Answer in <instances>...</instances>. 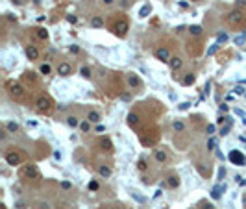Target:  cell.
Returning <instances> with one entry per match:
<instances>
[{"label": "cell", "instance_id": "35", "mask_svg": "<svg viewBox=\"0 0 246 209\" xmlns=\"http://www.w3.org/2000/svg\"><path fill=\"white\" fill-rule=\"evenodd\" d=\"M59 187H61L63 191H70V187H72V185H70L69 182H61V183H59Z\"/></svg>", "mask_w": 246, "mask_h": 209}, {"label": "cell", "instance_id": "38", "mask_svg": "<svg viewBox=\"0 0 246 209\" xmlns=\"http://www.w3.org/2000/svg\"><path fill=\"white\" fill-rule=\"evenodd\" d=\"M137 167H139V170H146V163H144V159H139Z\"/></svg>", "mask_w": 246, "mask_h": 209}, {"label": "cell", "instance_id": "27", "mask_svg": "<svg viewBox=\"0 0 246 209\" xmlns=\"http://www.w3.org/2000/svg\"><path fill=\"white\" fill-rule=\"evenodd\" d=\"M189 31H191V35H200V33H202V26L194 24V26H191V28H189Z\"/></svg>", "mask_w": 246, "mask_h": 209}, {"label": "cell", "instance_id": "4", "mask_svg": "<svg viewBox=\"0 0 246 209\" xmlns=\"http://www.w3.org/2000/svg\"><path fill=\"white\" fill-rule=\"evenodd\" d=\"M226 22L231 26V28H244L246 26V17L241 9H233L226 15Z\"/></svg>", "mask_w": 246, "mask_h": 209}, {"label": "cell", "instance_id": "45", "mask_svg": "<svg viewBox=\"0 0 246 209\" xmlns=\"http://www.w3.org/2000/svg\"><path fill=\"white\" fill-rule=\"evenodd\" d=\"M81 130H83V132H87V130H89V120H87V122H83V124H81Z\"/></svg>", "mask_w": 246, "mask_h": 209}, {"label": "cell", "instance_id": "19", "mask_svg": "<svg viewBox=\"0 0 246 209\" xmlns=\"http://www.w3.org/2000/svg\"><path fill=\"white\" fill-rule=\"evenodd\" d=\"M91 26H93V28H102V26H104V19L98 17V15H94V17L91 19Z\"/></svg>", "mask_w": 246, "mask_h": 209}, {"label": "cell", "instance_id": "28", "mask_svg": "<svg viewBox=\"0 0 246 209\" xmlns=\"http://www.w3.org/2000/svg\"><path fill=\"white\" fill-rule=\"evenodd\" d=\"M6 128H7V132H13V133L19 132V124H17V122H7Z\"/></svg>", "mask_w": 246, "mask_h": 209}, {"label": "cell", "instance_id": "16", "mask_svg": "<svg viewBox=\"0 0 246 209\" xmlns=\"http://www.w3.org/2000/svg\"><path fill=\"white\" fill-rule=\"evenodd\" d=\"M169 65H170V69H172V70H178V69H181V65H183V61H181L180 57H170V61H169Z\"/></svg>", "mask_w": 246, "mask_h": 209}, {"label": "cell", "instance_id": "50", "mask_svg": "<svg viewBox=\"0 0 246 209\" xmlns=\"http://www.w3.org/2000/svg\"><path fill=\"white\" fill-rule=\"evenodd\" d=\"M204 209H213V206H211V204H206V206H204Z\"/></svg>", "mask_w": 246, "mask_h": 209}, {"label": "cell", "instance_id": "33", "mask_svg": "<svg viewBox=\"0 0 246 209\" xmlns=\"http://www.w3.org/2000/svg\"><path fill=\"white\" fill-rule=\"evenodd\" d=\"M230 128H231V120L228 119V120H226V124H224V128L220 130V133H222V135H226V133L230 132Z\"/></svg>", "mask_w": 246, "mask_h": 209}, {"label": "cell", "instance_id": "34", "mask_svg": "<svg viewBox=\"0 0 246 209\" xmlns=\"http://www.w3.org/2000/svg\"><path fill=\"white\" fill-rule=\"evenodd\" d=\"M207 146H209V150H215V146H217V139H215V137H209Z\"/></svg>", "mask_w": 246, "mask_h": 209}, {"label": "cell", "instance_id": "48", "mask_svg": "<svg viewBox=\"0 0 246 209\" xmlns=\"http://www.w3.org/2000/svg\"><path fill=\"white\" fill-rule=\"evenodd\" d=\"M39 209H50V206H48V204H43V202H41V204H39Z\"/></svg>", "mask_w": 246, "mask_h": 209}, {"label": "cell", "instance_id": "2", "mask_svg": "<svg viewBox=\"0 0 246 209\" xmlns=\"http://www.w3.org/2000/svg\"><path fill=\"white\" fill-rule=\"evenodd\" d=\"M6 91H7V94H9L13 100H19V102L26 100V89H24V85H22L20 82L7 80V82H6Z\"/></svg>", "mask_w": 246, "mask_h": 209}, {"label": "cell", "instance_id": "13", "mask_svg": "<svg viewBox=\"0 0 246 209\" xmlns=\"http://www.w3.org/2000/svg\"><path fill=\"white\" fill-rule=\"evenodd\" d=\"M154 157H156V161H157V163H167V159H169L167 152H165V150H161V148H157V150L154 152Z\"/></svg>", "mask_w": 246, "mask_h": 209}, {"label": "cell", "instance_id": "22", "mask_svg": "<svg viewBox=\"0 0 246 209\" xmlns=\"http://www.w3.org/2000/svg\"><path fill=\"white\" fill-rule=\"evenodd\" d=\"M152 11V7H150V4H144L141 9H139V17L141 19H144V17H148V13Z\"/></svg>", "mask_w": 246, "mask_h": 209}, {"label": "cell", "instance_id": "7", "mask_svg": "<svg viewBox=\"0 0 246 209\" xmlns=\"http://www.w3.org/2000/svg\"><path fill=\"white\" fill-rule=\"evenodd\" d=\"M157 139H159V132H157V128H150V130H146V132L141 135L143 144H148V146L156 144V143H157Z\"/></svg>", "mask_w": 246, "mask_h": 209}, {"label": "cell", "instance_id": "36", "mask_svg": "<svg viewBox=\"0 0 246 209\" xmlns=\"http://www.w3.org/2000/svg\"><path fill=\"white\" fill-rule=\"evenodd\" d=\"M67 20H69L70 24H76V22H78V17H76V15H67Z\"/></svg>", "mask_w": 246, "mask_h": 209}, {"label": "cell", "instance_id": "21", "mask_svg": "<svg viewBox=\"0 0 246 209\" xmlns=\"http://www.w3.org/2000/svg\"><path fill=\"white\" fill-rule=\"evenodd\" d=\"M187 50H189V54L198 56V54H200V43H191V46H189Z\"/></svg>", "mask_w": 246, "mask_h": 209}, {"label": "cell", "instance_id": "11", "mask_svg": "<svg viewBox=\"0 0 246 209\" xmlns=\"http://www.w3.org/2000/svg\"><path fill=\"white\" fill-rule=\"evenodd\" d=\"M128 85L130 87H133V89H137V87H141V78L137 76V74H128Z\"/></svg>", "mask_w": 246, "mask_h": 209}, {"label": "cell", "instance_id": "39", "mask_svg": "<svg viewBox=\"0 0 246 209\" xmlns=\"http://www.w3.org/2000/svg\"><path fill=\"white\" fill-rule=\"evenodd\" d=\"M89 189H91V191H98V183H96V182H91V183H89Z\"/></svg>", "mask_w": 246, "mask_h": 209}, {"label": "cell", "instance_id": "29", "mask_svg": "<svg viewBox=\"0 0 246 209\" xmlns=\"http://www.w3.org/2000/svg\"><path fill=\"white\" fill-rule=\"evenodd\" d=\"M67 124H69L70 128H76L80 122H78V119H76V117H69V119H67Z\"/></svg>", "mask_w": 246, "mask_h": 209}, {"label": "cell", "instance_id": "17", "mask_svg": "<svg viewBox=\"0 0 246 209\" xmlns=\"http://www.w3.org/2000/svg\"><path fill=\"white\" fill-rule=\"evenodd\" d=\"M35 35H37L39 41H46L48 39V31L44 28H35Z\"/></svg>", "mask_w": 246, "mask_h": 209}, {"label": "cell", "instance_id": "49", "mask_svg": "<svg viewBox=\"0 0 246 209\" xmlns=\"http://www.w3.org/2000/svg\"><path fill=\"white\" fill-rule=\"evenodd\" d=\"M11 2H13V4H17V6H20V4H22L24 0H11Z\"/></svg>", "mask_w": 246, "mask_h": 209}, {"label": "cell", "instance_id": "46", "mask_svg": "<svg viewBox=\"0 0 246 209\" xmlns=\"http://www.w3.org/2000/svg\"><path fill=\"white\" fill-rule=\"evenodd\" d=\"M6 15H7V19H9V20H17V17H15L13 13H6Z\"/></svg>", "mask_w": 246, "mask_h": 209}, {"label": "cell", "instance_id": "25", "mask_svg": "<svg viewBox=\"0 0 246 209\" xmlns=\"http://www.w3.org/2000/svg\"><path fill=\"white\" fill-rule=\"evenodd\" d=\"M87 120H89V122H98V120H100V113H98V111H91V113L87 115Z\"/></svg>", "mask_w": 246, "mask_h": 209}, {"label": "cell", "instance_id": "8", "mask_svg": "<svg viewBox=\"0 0 246 209\" xmlns=\"http://www.w3.org/2000/svg\"><path fill=\"white\" fill-rule=\"evenodd\" d=\"M228 159L233 163V165H239V167H244L246 165V157L243 152H239V150H231L230 152V156H228Z\"/></svg>", "mask_w": 246, "mask_h": 209}, {"label": "cell", "instance_id": "42", "mask_svg": "<svg viewBox=\"0 0 246 209\" xmlns=\"http://www.w3.org/2000/svg\"><path fill=\"white\" fill-rule=\"evenodd\" d=\"M233 91H235V94H243V93H244V89H243L241 85H239V87H235Z\"/></svg>", "mask_w": 246, "mask_h": 209}, {"label": "cell", "instance_id": "32", "mask_svg": "<svg viewBox=\"0 0 246 209\" xmlns=\"http://www.w3.org/2000/svg\"><path fill=\"white\" fill-rule=\"evenodd\" d=\"M80 74H81L83 78H91V69H89V67H81Z\"/></svg>", "mask_w": 246, "mask_h": 209}, {"label": "cell", "instance_id": "51", "mask_svg": "<svg viewBox=\"0 0 246 209\" xmlns=\"http://www.w3.org/2000/svg\"><path fill=\"white\" fill-rule=\"evenodd\" d=\"M104 4H113V0H104Z\"/></svg>", "mask_w": 246, "mask_h": 209}, {"label": "cell", "instance_id": "43", "mask_svg": "<svg viewBox=\"0 0 246 209\" xmlns=\"http://www.w3.org/2000/svg\"><path fill=\"white\" fill-rule=\"evenodd\" d=\"M213 132H215V124H209V126H207V133H209V135H211V133H213Z\"/></svg>", "mask_w": 246, "mask_h": 209}, {"label": "cell", "instance_id": "30", "mask_svg": "<svg viewBox=\"0 0 246 209\" xmlns=\"http://www.w3.org/2000/svg\"><path fill=\"white\" fill-rule=\"evenodd\" d=\"M222 189H224V187H222ZM222 189H220V187H215V189L211 191V198L219 200V198H220V191H222Z\"/></svg>", "mask_w": 246, "mask_h": 209}, {"label": "cell", "instance_id": "44", "mask_svg": "<svg viewBox=\"0 0 246 209\" xmlns=\"http://www.w3.org/2000/svg\"><path fill=\"white\" fill-rule=\"evenodd\" d=\"M217 48H219V44H213V46H211V48H209V50H207V54H213V52H215V50H217Z\"/></svg>", "mask_w": 246, "mask_h": 209}, {"label": "cell", "instance_id": "23", "mask_svg": "<svg viewBox=\"0 0 246 209\" xmlns=\"http://www.w3.org/2000/svg\"><path fill=\"white\" fill-rule=\"evenodd\" d=\"M172 128H174V132H178V133L185 132V124H183L181 120H174V122H172Z\"/></svg>", "mask_w": 246, "mask_h": 209}, {"label": "cell", "instance_id": "5", "mask_svg": "<svg viewBox=\"0 0 246 209\" xmlns=\"http://www.w3.org/2000/svg\"><path fill=\"white\" fill-rule=\"evenodd\" d=\"M19 176H20L22 180H33V182H39V180H41V172H39L37 165H33V163L24 165V167L19 170Z\"/></svg>", "mask_w": 246, "mask_h": 209}, {"label": "cell", "instance_id": "1", "mask_svg": "<svg viewBox=\"0 0 246 209\" xmlns=\"http://www.w3.org/2000/svg\"><path fill=\"white\" fill-rule=\"evenodd\" d=\"M109 30L117 35V37H126L128 30H130V22L126 17L119 15V13H113V17L109 19Z\"/></svg>", "mask_w": 246, "mask_h": 209}, {"label": "cell", "instance_id": "20", "mask_svg": "<svg viewBox=\"0 0 246 209\" xmlns=\"http://www.w3.org/2000/svg\"><path fill=\"white\" fill-rule=\"evenodd\" d=\"M167 185H169L170 189H176V187L180 185V178H178V176H170V178L167 180Z\"/></svg>", "mask_w": 246, "mask_h": 209}, {"label": "cell", "instance_id": "14", "mask_svg": "<svg viewBox=\"0 0 246 209\" xmlns=\"http://www.w3.org/2000/svg\"><path fill=\"white\" fill-rule=\"evenodd\" d=\"M22 82L24 83H30V85H35L37 83V76L33 72H24L22 74Z\"/></svg>", "mask_w": 246, "mask_h": 209}, {"label": "cell", "instance_id": "12", "mask_svg": "<svg viewBox=\"0 0 246 209\" xmlns=\"http://www.w3.org/2000/svg\"><path fill=\"white\" fill-rule=\"evenodd\" d=\"M70 72H72V67L69 63H59V67H57V74L59 76H69Z\"/></svg>", "mask_w": 246, "mask_h": 209}, {"label": "cell", "instance_id": "37", "mask_svg": "<svg viewBox=\"0 0 246 209\" xmlns=\"http://www.w3.org/2000/svg\"><path fill=\"white\" fill-rule=\"evenodd\" d=\"M246 6V0H235V7L237 9H241V7H244Z\"/></svg>", "mask_w": 246, "mask_h": 209}, {"label": "cell", "instance_id": "6", "mask_svg": "<svg viewBox=\"0 0 246 209\" xmlns=\"http://www.w3.org/2000/svg\"><path fill=\"white\" fill-rule=\"evenodd\" d=\"M4 159H6L7 165H11V167H19V165L24 163V154L19 152V150H7V152L4 154Z\"/></svg>", "mask_w": 246, "mask_h": 209}, {"label": "cell", "instance_id": "41", "mask_svg": "<svg viewBox=\"0 0 246 209\" xmlns=\"http://www.w3.org/2000/svg\"><path fill=\"white\" fill-rule=\"evenodd\" d=\"M226 39H228V35H226V33H220V35H219V43H224Z\"/></svg>", "mask_w": 246, "mask_h": 209}, {"label": "cell", "instance_id": "18", "mask_svg": "<svg viewBox=\"0 0 246 209\" xmlns=\"http://www.w3.org/2000/svg\"><path fill=\"white\" fill-rule=\"evenodd\" d=\"M137 124H139V115H137V113H130V115H128V126L135 128Z\"/></svg>", "mask_w": 246, "mask_h": 209}, {"label": "cell", "instance_id": "9", "mask_svg": "<svg viewBox=\"0 0 246 209\" xmlns=\"http://www.w3.org/2000/svg\"><path fill=\"white\" fill-rule=\"evenodd\" d=\"M156 57H157L159 61H170V52H169V48H165V46L156 48Z\"/></svg>", "mask_w": 246, "mask_h": 209}, {"label": "cell", "instance_id": "15", "mask_svg": "<svg viewBox=\"0 0 246 209\" xmlns=\"http://www.w3.org/2000/svg\"><path fill=\"white\" fill-rule=\"evenodd\" d=\"M96 170H98V174H100L102 178H109V176H111V169H109L107 165H98Z\"/></svg>", "mask_w": 246, "mask_h": 209}, {"label": "cell", "instance_id": "24", "mask_svg": "<svg viewBox=\"0 0 246 209\" xmlns=\"http://www.w3.org/2000/svg\"><path fill=\"white\" fill-rule=\"evenodd\" d=\"M100 146L106 150V152H113V144H111V141L106 137V139H102V143H100Z\"/></svg>", "mask_w": 246, "mask_h": 209}, {"label": "cell", "instance_id": "3", "mask_svg": "<svg viewBox=\"0 0 246 209\" xmlns=\"http://www.w3.org/2000/svg\"><path fill=\"white\" fill-rule=\"evenodd\" d=\"M52 109H54V100L48 94H39L35 100V111L41 115H48L52 113Z\"/></svg>", "mask_w": 246, "mask_h": 209}, {"label": "cell", "instance_id": "40", "mask_svg": "<svg viewBox=\"0 0 246 209\" xmlns=\"http://www.w3.org/2000/svg\"><path fill=\"white\" fill-rule=\"evenodd\" d=\"M235 43H237V44L244 43V35H237V37H235Z\"/></svg>", "mask_w": 246, "mask_h": 209}, {"label": "cell", "instance_id": "10", "mask_svg": "<svg viewBox=\"0 0 246 209\" xmlns=\"http://www.w3.org/2000/svg\"><path fill=\"white\" fill-rule=\"evenodd\" d=\"M26 56H28V59L35 61V59H39V50H37L33 44H28V46H26Z\"/></svg>", "mask_w": 246, "mask_h": 209}, {"label": "cell", "instance_id": "31", "mask_svg": "<svg viewBox=\"0 0 246 209\" xmlns=\"http://www.w3.org/2000/svg\"><path fill=\"white\" fill-rule=\"evenodd\" d=\"M39 70H41V74H50V70H52V69H50V65H48V63H43Z\"/></svg>", "mask_w": 246, "mask_h": 209}, {"label": "cell", "instance_id": "47", "mask_svg": "<svg viewBox=\"0 0 246 209\" xmlns=\"http://www.w3.org/2000/svg\"><path fill=\"white\" fill-rule=\"evenodd\" d=\"M219 176H220V180H222V178L226 176V170H224V169H220V170H219Z\"/></svg>", "mask_w": 246, "mask_h": 209}, {"label": "cell", "instance_id": "26", "mask_svg": "<svg viewBox=\"0 0 246 209\" xmlns=\"http://www.w3.org/2000/svg\"><path fill=\"white\" fill-rule=\"evenodd\" d=\"M194 80H196V78H194V74H191V72H189V74H185V78H183V85H193V83H194Z\"/></svg>", "mask_w": 246, "mask_h": 209}]
</instances>
